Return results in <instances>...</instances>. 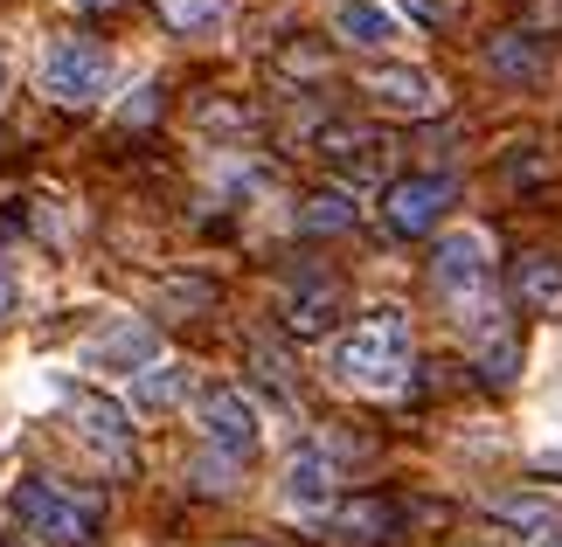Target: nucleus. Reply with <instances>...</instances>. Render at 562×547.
<instances>
[{
    "label": "nucleus",
    "mask_w": 562,
    "mask_h": 547,
    "mask_svg": "<svg viewBox=\"0 0 562 547\" xmlns=\"http://www.w3.org/2000/svg\"><path fill=\"white\" fill-rule=\"evenodd\" d=\"M194 430H202V444L215 457H229V465H244V457L265 451V415H257V402L236 381H209L202 396H194Z\"/></svg>",
    "instance_id": "obj_4"
},
{
    "label": "nucleus",
    "mask_w": 562,
    "mask_h": 547,
    "mask_svg": "<svg viewBox=\"0 0 562 547\" xmlns=\"http://www.w3.org/2000/svg\"><path fill=\"white\" fill-rule=\"evenodd\" d=\"M327 375L355 396H403L409 388V319L403 312H375L355 333H340L327 346Z\"/></svg>",
    "instance_id": "obj_1"
},
{
    "label": "nucleus",
    "mask_w": 562,
    "mask_h": 547,
    "mask_svg": "<svg viewBox=\"0 0 562 547\" xmlns=\"http://www.w3.org/2000/svg\"><path fill=\"white\" fill-rule=\"evenodd\" d=\"M369 91H375V104H389V112H409V118H430V112L445 104L438 77L417 70V62H382V70H369Z\"/></svg>",
    "instance_id": "obj_11"
},
{
    "label": "nucleus",
    "mask_w": 562,
    "mask_h": 547,
    "mask_svg": "<svg viewBox=\"0 0 562 547\" xmlns=\"http://www.w3.org/2000/svg\"><path fill=\"white\" fill-rule=\"evenodd\" d=\"M35 83H42V98H56V104H98L112 91V56H104L91 35H56V42H42V56H35Z\"/></svg>",
    "instance_id": "obj_3"
},
{
    "label": "nucleus",
    "mask_w": 562,
    "mask_h": 547,
    "mask_svg": "<svg viewBox=\"0 0 562 547\" xmlns=\"http://www.w3.org/2000/svg\"><path fill=\"white\" fill-rule=\"evenodd\" d=\"M430 284L451 305L459 333L480 346L486 333H501V312H493V250L480 229H451L438 250H430Z\"/></svg>",
    "instance_id": "obj_2"
},
{
    "label": "nucleus",
    "mask_w": 562,
    "mask_h": 547,
    "mask_svg": "<svg viewBox=\"0 0 562 547\" xmlns=\"http://www.w3.org/2000/svg\"><path fill=\"white\" fill-rule=\"evenodd\" d=\"M188 396V361H146L133 375V409H175Z\"/></svg>",
    "instance_id": "obj_17"
},
{
    "label": "nucleus",
    "mask_w": 562,
    "mask_h": 547,
    "mask_svg": "<svg viewBox=\"0 0 562 547\" xmlns=\"http://www.w3.org/2000/svg\"><path fill=\"white\" fill-rule=\"evenodd\" d=\"M334 35L348 49H396L403 8H389V0H334Z\"/></svg>",
    "instance_id": "obj_10"
},
{
    "label": "nucleus",
    "mask_w": 562,
    "mask_h": 547,
    "mask_svg": "<svg viewBox=\"0 0 562 547\" xmlns=\"http://www.w3.org/2000/svg\"><path fill=\"white\" fill-rule=\"evenodd\" d=\"M486 70L507 77V83H535L549 70V56H542V42L528 29H501V35H486Z\"/></svg>",
    "instance_id": "obj_15"
},
{
    "label": "nucleus",
    "mask_w": 562,
    "mask_h": 547,
    "mask_svg": "<svg viewBox=\"0 0 562 547\" xmlns=\"http://www.w3.org/2000/svg\"><path fill=\"white\" fill-rule=\"evenodd\" d=\"M21 305H29V284H21V271L0 257V333H14V326H21Z\"/></svg>",
    "instance_id": "obj_21"
},
{
    "label": "nucleus",
    "mask_w": 562,
    "mask_h": 547,
    "mask_svg": "<svg viewBox=\"0 0 562 547\" xmlns=\"http://www.w3.org/2000/svg\"><path fill=\"white\" fill-rule=\"evenodd\" d=\"M493 513H501V520H549L555 506L542 492H493Z\"/></svg>",
    "instance_id": "obj_22"
},
{
    "label": "nucleus",
    "mask_w": 562,
    "mask_h": 547,
    "mask_svg": "<svg viewBox=\"0 0 562 547\" xmlns=\"http://www.w3.org/2000/svg\"><path fill=\"white\" fill-rule=\"evenodd\" d=\"M154 8L181 42H223L229 35V0H154Z\"/></svg>",
    "instance_id": "obj_16"
},
{
    "label": "nucleus",
    "mask_w": 562,
    "mask_h": 547,
    "mask_svg": "<svg viewBox=\"0 0 562 547\" xmlns=\"http://www.w3.org/2000/svg\"><path fill=\"white\" fill-rule=\"evenodd\" d=\"M355 215H361L355 194L327 187V194H313V202H299V229L306 236H340V229H355Z\"/></svg>",
    "instance_id": "obj_18"
},
{
    "label": "nucleus",
    "mask_w": 562,
    "mask_h": 547,
    "mask_svg": "<svg viewBox=\"0 0 562 547\" xmlns=\"http://www.w3.org/2000/svg\"><path fill=\"white\" fill-rule=\"evenodd\" d=\"M229 471H236L229 457H202V465H194L188 478H194V486H202V492H229Z\"/></svg>",
    "instance_id": "obj_25"
},
{
    "label": "nucleus",
    "mask_w": 562,
    "mask_h": 547,
    "mask_svg": "<svg viewBox=\"0 0 562 547\" xmlns=\"http://www.w3.org/2000/svg\"><path fill=\"white\" fill-rule=\"evenodd\" d=\"M507 181H521V187H535V181H549V173H555V160H549V152H507Z\"/></svg>",
    "instance_id": "obj_23"
},
{
    "label": "nucleus",
    "mask_w": 562,
    "mask_h": 547,
    "mask_svg": "<svg viewBox=\"0 0 562 547\" xmlns=\"http://www.w3.org/2000/svg\"><path fill=\"white\" fill-rule=\"evenodd\" d=\"M535 547H562V527H549V534H542V540H535Z\"/></svg>",
    "instance_id": "obj_28"
},
{
    "label": "nucleus",
    "mask_w": 562,
    "mask_h": 547,
    "mask_svg": "<svg viewBox=\"0 0 562 547\" xmlns=\"http://www.w3.org/2000/svg\"><path fill=\"white\" fill-rule=\"evenodd\" d=\"M0 98H8V56H0Z\"/></svg>",
    "instance_id": "obj_29"
},
{
    "label": "nucleus",
    "mask_w": 562,
    "mask_h": 547,
    "mask_svg": "<svg viewBox=\"0 0 562 547\" xmlns=\"http://www.w3.org/2000/svg\"><path fill=\"white\" fill-rule=\"evenodd\" d=\"M451 194H459L451 173H396V181L382 187V223H389V236L438 229L445 215H451Z\"/></svg>",
    "instance_id": "obj_6"
},
{
    "label": "nucleus",
    "mask_w": 562,
    "mask_h": 547,
    "mask_svg": "<svg viewBox=\"0 0 562 547\" xmlns=\"http://www.w3.org/2000/svg\"><path fill=\"white\" fill-rule=\"evenodd\" d=\"M472 354H480V381L486 388H514V381H521V340H514L507 326H501V333H486Z\"/></svg>",
    "instance_id": "obj_19"
},
{
    "label": "nucleus",
    "mask_w": 562,
    "mask_h": 547,
    "mask_svg": "<svg viewBox=\"0 0 562 547\" xmlns=\"http://www.w3.org/2000/svg\"><path fill=\"white\" fill-rule=\"evenodd\" d=\"M146 361H160V333L146 319H119L112 333L83 346V367H104V375H139Z\"/></svg>",
    "instance_id": "obj_9"
},
{
    "label": "nucleus",
    "mask_w": 562,
    "mask_h": 547,
    "mask_svg": "<svg viewBox=\"0 0 562 547\" xmlns=\"http://www.w3.org/2000/svg\"><path fill=\"white\" fill-rule=\"evenodd\" d=\"M14 520L21 534L49 540V547H83L91 540V506H77L63 486H49V478H21L14 486Z\"/></svg>",
    "instance_id": "obj_5"
},
{
    "label": "nucleus",
    "mask_w": 562,
    "mask_h": 547,
    "mask_svg": "<svg viewBox=\"0 0 562 547\" xmlns=\"http://www.w3.org/2000/svg\"><path fill=\"white\" fill-rule=\"evenodd\" d=\"M154 104H160V98H154V83H139V98H125V104H119V118H125V125H146V118H154Z\"/></svg>",
    "instance_id": "obj_26"
},
{
    "label": "nucleus",
    "mask_w": 562,
    "mask_h": 547,
    "mask_svg": "<svg viewBox=\"0 0 562 547\" xmlns=\"http://www.w3.org/2000/svg\"><path fill=\"white\" fill-rule=\"evenodd\" d=\"M319 527H327V540H340V547H375V540H389V527H396V506H389V499H355V506H334Z\"/></svg>",
    "instance_id": "obj_14"
},
{
    "label": "nucleus",
    "mask_w": 562,
    "mask_h": 547,
    "mask_svg": "<svg viewBox=\"0 0 562 547\" xmlns=\"http://www.w3.org/2000/svg\"><path fill=\"white\" fill-rule=\"evenodd\" d=\"M63 415H70L77 444L98 451L104 465H125V457H133V415H125L112 396H98V388H77V396L63 402Z\"/></svg>",
    "instance_id": "obj_7"
},
{
    "label": "nucleus",
    "mask_w": 562,
    "mask_h": 547,
    "mask_svg": "<svg viewBox=\"0 0 562 547\" xmlns=\"http://www.w3.org/2000/svg\"><path fill=\"white\" fill-rule=\"evenodd\" d=\"M77 14H104V8H119V0H70Z\"/></svg>",
    "instance_id": "obj_27"
},
{
    "label": "nucleus",
    "mask_w": 562,
    "mask_h": 547,
    "mask_svg": "<svg viewBox=\"0 0 562 547\" xmlns=\"http://www.w3.org/2000/svg\"><path fill=\"white\" fill-rule=\"evenodd\" d=\"M507 292H514V305H521V312H542V319H555V312H562V257H549V250H528L521 264H514Z\"/></svg>",
    "instance_id": "obj_13"
},
{
    "label": "nucleus",
    "mask_w": 562,
    "mask_h": 547,
    "mask_svg": "<svg viewBox=\"0 0 562 547\" xmlns=\"http://www.w3.org/2000/svg\"><path fill=\"white\" fill-rule=\"evenodd\" d=\"M278 506H285L292 520H327L334 513V457L327 451H299L285 478H278Z\"/></svg>",
    "instance_id": "obj_8"
},
{
    "label": "nucleus",
    "mask_w": 562,
    "mask_h": 547,
    "mask_svg": "<svg viewBox=\"0 0 562 547\" xmlns=\"http://www.w3.org/2000/svg\"><path fill=\"white\" fill-rule=\"evenodd\" d=\"M334 312H340V292H334V284H313V292H299L285 305V326H292L299 340H313V333H327V326H334Z\"/></svg>",
    "instance_id": "obj_20"
},
{
    "label": "nucleus",
    "mask_w": 562,
    "mask_h": 547,
    "mask_svg": "<svg viewBox=\"0 0 562 547\" xmlns=\"http://www.w3.org/2000/svg\"><path fill=\"white\" fill-rule=\"evenodd\" d=\"M167 298H175V305H194V312H209V305H215V284H209V277H175V284H167Z\"/></svg>",
    "instance_id": "obj_24"
},
{
    "label": "nucleus",
    "mask_w": 562,
    "mask_h": 547,
    "mask_svg": "<svg viewBox=\"0 0 562 547\" xmlns=\"http://www.w3.org/2000/svg\"><path fill=\"white\" fill-rule=\"evenodd\" d=\"M319 152H327L348 181H375L389 167V139L369 133V125H319Z\"/></svg>",
    "instance_id": "obj_12"
}]
</instances>
